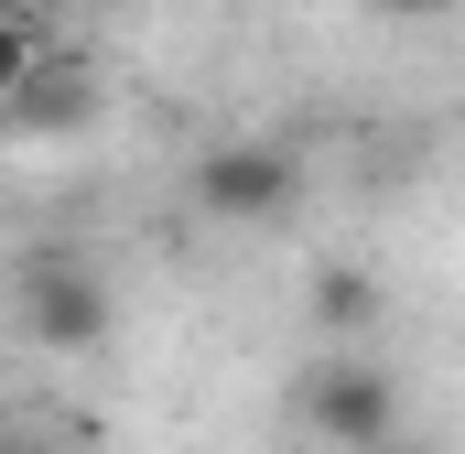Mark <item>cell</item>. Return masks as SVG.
Returning <instances> with one entry per match:
<instances>
[{
    "label": "cell",
    "mask_w": 465,
    "mask_h": 454,
    "mask_svg": "<svg viewBox=\"0 0 465 454\" xmlns=\"http://www.w3.org/2000/svg\"><path fill=\"white\" fill-rule=\"evenodd\" d=\"M368 11H401V22H411V11H433V0H368Z\"/></svg>",
    "instance_id": "cell-5"
},
{
    "label": "cell",
    "mask_w": 465,
    "mask_h": 454,
    "mask_svg": "<svg viewBox=\"0 0 465 454\" xmlns=\"http://www.w3.org/2000/svg\"><path fill=\"white\" fill-rule=\"evenodd\" d=\"M22 336L44 346V357L98 346L109 336V281H98L87 260H33V271H22Z\"/></svg>",
    "instance_id": "cell-3"
},
{
    "label": "cell",
    "mask_w": 465,
    "mask_h": 454,
    "mask_svg": "<svg viewBox=\"0 0 465 454\" xmlns=\"http://www.w3.org/2000/svg\"><path fill=\"white\" fill-rule=\"evenodd\" d=\"M368 454H411V444H368Z\"/></svg>",
    "instance_id": "cell-6"
},
{
    "label": "cell",
    "mask_w": 465,
    "mask_h": 454,
    "mask_svg": "<svg viewBox=\"0 0 465 454\" xmlns=\"http://www.w3.org/2000/svg\"><path fill=\"white\" fill-rule=\"evenodd\" d=\"M390 422H401V379L379 368V357H325L314 379H303V433L314 444H336V454H368V444H390Z\"/></svg>",
    "instance_id": "cell-2"
},
{
    "label": "cell",
    "mask_w": 465,
    "mask_h": 454,
    "mask_svg": "<svg viewBox=\"0 0 465 454\" xmlns=\"http://www.w3.org/2000/svg\"><path fill=\"white\" fill-rule=\"evenodd\" d=\"M379 303H390V292H379V271L336 260V271H314V292H303V325H314L325 346H347V336H368V325H379Z\"/></svg>",
    "instance_id": "cell-4"
},
{
    "label": "cell",
    "mask_w": 465,
    "mask_h": 454,
    "mask_svg": "<svg viewBox=\"0 0 465 454\" xmlns=\"http://www.w3.org/2000/svg\"><path fill=\"white\" fill-rule=\"evenodd\" d=\"M195 206L217 227H282L303 206L292 141H206V152H195Z\"/></svg>",
    "instance_id": "cell-1"
}]
</instances>
